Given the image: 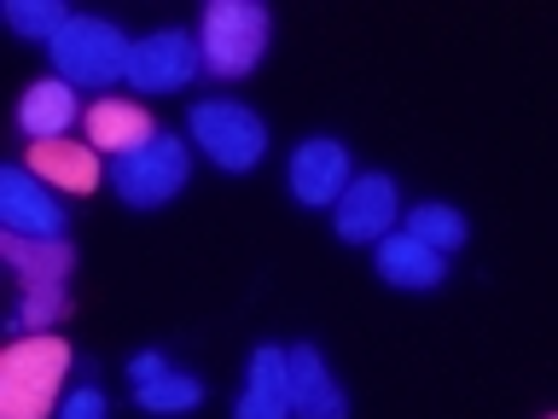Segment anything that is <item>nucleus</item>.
I'll return each instance as SVG.
<instances>
[{
    "mask_svg": "<svg viewBox=\"0 0 558 419\" xmlns=\"http://www.w3.org/2000/svg\"><path fill=\"white\" fill-rule=\"evenodd\" d=\"M129 59H134V41L117 24H105V17H70L64 35L52 41V64L76 87H105L129 76Z\"/></svg>",
    "mask_w": 558,
    "mask_h": 419,
    "instance_id": "obj_4",
    "label": "nucleus"
},
{
    "mask_svg": "<svg viewBox=\"0 0 558 419\" xmlns=\"http://www.w3.org/2000/svg\"><path fill=\"white\" fill-rule=\"evenodd\" d=\"M553 419H558V414H553Z\"/></svg>",
    "mask_w": 558,
    "mask_h": 419,
    "instance_id": "obj_22",
    "label": "nucleus"
},
{
    "mask_svg": "<svg viewBox=\"0 0 558 419\" xmlns=\"http://www.w3.org/2000/svg\"><path fill=\"white\" fill-rule=\"evenodd\" d=\"M378 274L390 279V286H401V291H436L442 274H448V256L430 251L425 239H413L408 227H401V234L378 239Z\"/></svg>",
    "mask_w": 558,
    "mask_h": 419,
    "instance_id": "obj_12",
    "label": "nucleus"
},
{
    "mask_svg": "<svg viewBox=\"0 0 558 419\" xmlns=\"http://www.w3.org/2000/svg\"><path fill=\"white\" fill-rule=\"evenodd\" d=\"M29 175L59 192H94L99 187V152L76 140H35L29 146Z\"/></svg>",
    "mask_w": 558,
    "mask_h": 419,
    "instance_id": "obj_14",
    "label": "nucleus"
},
{
    "mask_svg": "<svg viewBox=\"0 0 558 419\" xmlns=\"http://www.w3.org/2000/svg\"><path fill=\"white\" fill-rule=\"evenodd\" d=\"M286 356H291V419H349V402L338 391V379L326 373L320 349L296 344Z\"/></svg>",
    "mask_w": 558,
    "mask_h": 419,
    "instance_id": "obj_11",
    "label": "nucleus"
},
{
    "mask_svg": "<svg viewBox=\"0 0 558 419\" xmlns=\"http://www.w3.org/2000/svg\"><path fill=\"white\" fill-rule=\"evenodd\" d=\"M291 192L303 204H338L349 192V146H338V140H303L291 157Z\"/></svg>",
    "mask_w": 558,
    "mask_h": 419,
    "instance_id": "obj_9",
    "label": "nucleus"
},
{
    "mask_svg": "<svg viewBox=\"0 0 558 419\" xmlns=\"http://www.w3.org/2000/svg\"><path fill=\"white\" fill-rule=\"evenodd\" d=\"M70 373L64 338H17L0 356V419H47Z\"/></svg>",
    "mask_w": 558,
    "mask_h": 419,
    "instance_id": "obj_1",
    "label": "nucleus"
},
{
    "mask_svg": "<svg viewBox=\"0 0 558 419\" xmlns=\"http://www.w3.org/2000/svg\"><path fill=\"white\" fill-rule=\"evenodd\" d=\"M396 181L390 175H355L349 192L331 204V222H338V239L349 244H373L396 227Z\"/></svg>",
    "mask_w": 558,
    "mask_h": 419,
    "instance_id": "obj_8",
    "label": "nucleus"
},
{
    "mask_svg": "<svg viewBox=\"0 0 558 419\" xmlns=\"http://www.w3.org/2000/svg\"><path fill=\"white\" fill-rule=\"evenodd\" d=\"M17 122H24L29 140H64V129L76 122V94L70 82H35L24 105H17Z\"/></svg>",
    "mask_w": 558,
    "mask_h": 419,
    "instance_id": "obj_16",
    "label": "nucleus"
},
{
    "mask_svg": "<svg viewBox=\"0 0 558 419\" xmlns=\"http://www.w3.org/2000/svg\"><path fill=\"white\" fill-rule=\"evenodd\" d=\"M7 24L17 29V35H29V41H59L64 35V24H70V12L59 7V0H12L7 7Z\"/></svg>",
    "mask_w": 558,
    "mask_h": 419,
    "instance_id": "obj_19",
    "label": "nucleus"
},
{
    "mask_svg": "<svg viewBox=\"0 0 558 419\" xmlns=\"http://www.w3.org/2000/svg\"><path fill=\"white\" fill-rule=\"evenodd\" d=\"M204 70L216 76H244L268 52V7L262 0H209L204 7Z\"/></svg>",
    "mask_w": 558,
    "mask_h": 419,
    "instance_id": "obj_3",
    "label": "nucleus"
},
{
    "mask_svg": "<svg viewBox=\"0 0 558 419\" xmlns=\"http://www.w3.org/2000/svg\"><path fill=\"white\" fill-rule=\"evenodd\" d=\"M192 140H198L221 169H256L262 146H268V129H262V117L251 105L204 99V105H192Z\"/></svg>",
    "mask_w": 558,
    "mask_h": 419,
    "instance_id": "obj_5",
    "label": "nucleus"
},
{
    "mask_svg": "<svg viewBox=\"0 0 558 419\" xmlns=\"http://www.w3.org/2000/svg\"><path fill=\"white\" fill-rule=\"evenodd\" d=\"M129 373H134V384H146V379H157V373H169V361L157 356V349H146V356H134Z\"/></svg>",
    "mask_w": 558,
    "mask_h": 419,
    "instance_id": "obj_21",
    "label": "nucleus"
},
{
    "mask_svg": "<svg viewBox=\"0 0 558 419\" xmlns=\"http://www.w3.org/2000/svg\"><path fill=\"white\" fill-rule=\"evenodd\" d=\"M134 402L146 414H186V408H198V402H204V384L192 373H181V367H169V373L134 384Z\"/></svg>",
    "mask_w": 558,
    "mask_h": 419,
    "instance_id": "obj_17",
    "label": "nucleus"
},
{
    "mask_svg": "<svg viewBox=\"0 0 558 419\" xmlns=\"http://www.w3.org/2000/svg\"><path fill=\"white\" fill-rule=\"evenodd\" d=\"M233 419H291V356L262 344L251 356V384H244Z\"/></svg>",
    "mask_w": 558,
    "mask_h": 419,
    "instance_id": "obj_13",
    "label": "nucleus"
},
{
    "mask_svg": "<svg viewBox=\"0 0 558 419\" xmlns=\"http://www.w3.org/2000/svg\"><path fill=\"white\" fill-rule=\"evenodd\" d=\"M0 222L12 234L29 239H59L64 234V210L47 199V187L29 169H0Z\"/></svg>",
    "mask_w": 558,
    "mask_h": 419,
    "instance_id": "obj_10",
    "label": "nucleus"
},
{
    "mask_svg": "<svg viewBox=\"0 0 558 419\" xmlns=\"http://www.w3.org/2000/svg\"><path fill=\"white\" fill-rule=\"evenodd\" d=\"M408 234L448 256V251H460V244H465V216H460V210H448V204H418L408 216Z\"/></svg>",
    "mask_w": 558,
    "mask_h": 419,
    "instance_id": "obj_18",
    "label": "nucleus"
},
{
    "mask_svg": "<svg viewBox=\"0 0 558 419\" xmlns=\"http://www.w3.org/2000/svg\"><path fill=\"white\" fill-rule=\"evenodd\" d=\"M59 419H105V396L94 391V384H82V391L59 408Z\"/></svg>",
    "mask_w": 558,
    "mask_h": 419,
    "instance_id": "obj_20",
    "label": "nucleus"
},
{
    "mask_svg": "<svg viewBox=\"0 0 558 419\" xmlns=\"http://www.w3.org/2000/svg\"><path fill=\"white\" fill-rule=\"evenodd\" d=\"M151 140H157L151 117L140 111V105H129V99H99L94 111H87V146H94V152L129 157L140 146H151Z\"/></svg>",
    "mask_w": 558,
    "mask_h": 419,
    "instance_id": "obj_15",
    "label": "nucleus"
},
{
    "mask_svg": "<svg viewBox=\"0 0 558 419\" xmlns=\"http://www.w3.org/2000/svg\"><path fill=\"white\" fill-rule=\"evenodd\" d=\"M111 181H117V192H122V199H129L134 210L169 204L174 192L186 187V140L157 134L151 146H140V152H129V157H117Z\"/></svg>",
    "mask_w": 558,
    "mask_h": 419,
    "instance_id": "obj_6",
    "label": "nucleus"
},
{
    "mask_svg": "<svg viewBox=\"0 0 558 419\" xmlns=\"http://www.w3.org/2000/svg\"><path fill=\"white\" fill-rule=\"evenodd\" d=\"M0 256L12 262L17 286H24V309L12 314V326H47L64 314V279H70V244L64 239H29L12 234L0 239Z\"/></svg>",
    "mask_w": 558,
    "mask_h": 419,
    "instance_id": "obj_2",
    "label": "nucleus"
},
{
    "mask_svg": "<svg viewBox=\"0 0 558 419\" xmlns=\"http://www.w3.org/2000/svg\"><path fill=\"white\" fill-rule=\"evenodd\" d=\"M198 70H204V47L192 41L186 29H157L146 41H134L129 82L140 94H174V87H186Z\"/></svg>",
    "mask_w": 558,
    "mask_h": 419,
    "instance_id": "obj_7",
    "label": "nucleus"
}]
</instances>
